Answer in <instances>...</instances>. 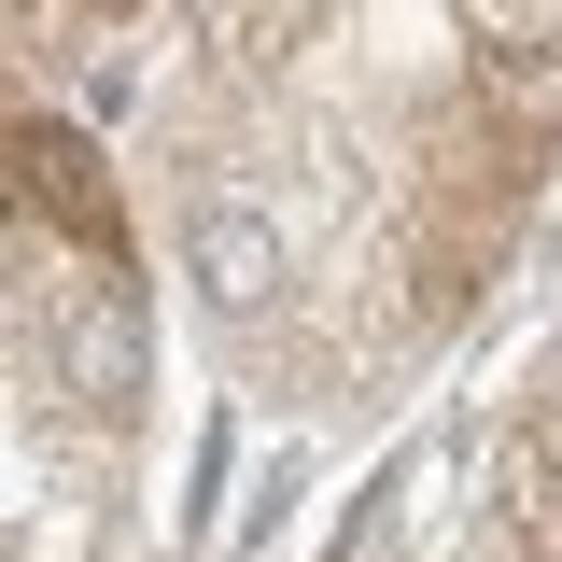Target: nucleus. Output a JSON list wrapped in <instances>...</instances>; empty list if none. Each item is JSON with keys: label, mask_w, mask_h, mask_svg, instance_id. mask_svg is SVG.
<instances>
[{"label": "nucleus", "mask_w": 562, "mask_h": 562, "mask_svg": "<svg viewBox=\"0 0 562 562\" xmlns=\"http://www.w3.org/2000/svg\"><path fill=\"white\" fill-rule=\"evenodd\" d=\"M464 14H479V43H506V57L562 43V0H464Z\"/></svg>", "instance_id": "obj_1"}]
</instances>
